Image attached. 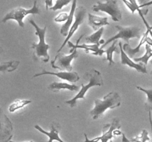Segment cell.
<instances>
[{"mask_svg":"<svg viewBox=\"0 0 152 142\" xmlns=\"http://www.w3.org/2000/svg\"><path fill=\"white\" fill-rule=\"evenodd\" d=\"M121 97L117 92H110L104 96L103 99H96L94 107L90 111V114L94 120L100 118L108 109L119 107L121 104Z\"/></svg>","mask_w":152,"mask_h":142,"instance_id":"obj_1","label":"cell"},{"mask_svg":"<svg viewBox=\"0 0 152 142\" xmlns=\"http://www.w3.org/2000/svg\"><path fill=\"white\" fill-rule=\"evenodd\" d=\"M29 22L32 26L34 27L36 30L35 34L38 36L39 39L37 44L34 43L31 46V48L34 50L33 57L35 60H42L44 62H48L50 59V56L48 52L50 48V45L46 44L45 42V33L47 30V27L45 26L43 28H41L32 19H30Z\"/></svg>","mask_w":152,"mask_h":142,"instance_id":"obj_2","label":"cell"},{"mask_svg":"<svg viewBox=\"0 0 152 142\" xmlns=\"http://www.w3.org/2000/svg\"><path fill=\"white\" fill-rule=\"evenodd\" d=\"M84 77L85 78H88V84L87 85L82 84V88L80 89L78 93L74 98L65 101V104L69 105L71 107H74L77 105V101L78 99H85V96L91 87H95V86H102L104 84L102 75L99 71L95 69H91L88 72H86Z\"/></svg>","mask_w":152,"mask_h":142,"instance_id":"obj_3","label":"cell"},{"mask_svg":"<svg viewBox=\"0 0 152 142\" xmlns=\"http://www.w3.org/2000/svg\"><path fill=\"white\" fill-rule=\"evenodd\" d=\"M115 28H117L118 33H117L116 35L113 36L112 37H111L110 38H108L106 41H105L103 44L102 45V47H100V49H103L104 47L106 45H108V44L111 42V41H114L117 40L118 38H122V39L124 40L125 41H126L127 44L129 43V40L131 38H140L141 37V30L140 28L137 26H130V27H123L120 26V25H116Z\"/></svg>","mask_w":152,"mask_h":142,"instance_id":"obj_4","label":"cell"},{"mask_svg":"<svg viewBox=\"0 0 152 142\" xmlns=\"http://www.w3.org/2000/svg\"><path fill=\"white\" fill-rule=\"evenodd\" d=\"M29 14H40V10L39 8V6L37 5V1H34V5L31 9H25L23 7H16L13 10H10L9 13H7L5 16H4L1 22L3 23H5L6 22L9 20H15L18 22L19 27L24 28L23 19L26 16Z\"/></svg>","mask_w":152,"mask_h":142,"instance_id":"obj_5","label":"cell"},{"mask_svg":"<svg viewBox=\"0 0 152 142\" xmlns=\"http://www.w3.org/2000/svg\"><path fill=\"white\" fill-rule=\"evenodd\" d=\"M92 10L94 12L102 11L107 13L114 22H118L122 19V13L117 0H106L105 3L98 1L96 4L93 6Z\"/></svg>","mask_w":152,"mask_h":142,"instance_id":"obj_6","label":"cell"},{"mask_svg":"<svg viewBox=\"0 0 152 142\" xmlns=\"http://www.w3.org/2000/svg\"><path fill=\"white\" fill-rule=\"evenodd\" d=\"M78 51L74 50L72 53L69 55H64L62 53H57L55 56L54 59L51 62L52 67L54 69H58L59 70H66L68 72L72 71L71 62L74 59L78 57Z\"/></svg>","mask_w":152,"mask_h":142,"instance_id":"obj_7","label":"cell"},{"mask_svg":"<svg viewBox=\"0 0 152 142\" xmlns=\"http://www.w3.org/2000/svg\"><path fill=\"white\" fill-rule=\"evenodd\" d=\"M86 13H87V11H86V7H84L83 6H79L77 9H76L75 12V21H74V24L71 25V28H70V30L68 31V36L65 38V41H63L62 44L61 45V47H59V50H57V53H60L61 50L64 48V47L65 46V44L69 41L70 38L73 36L74 33H76V31L78 30V28H80V25L83 23L85 20V18H86Z\"/></svg>","mask_w":152,"mask_h":142,"instance_id":"obj_8","label":"cell"},{"mask_svg":"<svg viewBox=\"0 0 152 142\" xmlns=\"http://www.w3.org/2000/svg\"><path fill=\"white\" fill-rule=\"evenodd\" d=\"M13 133L11 121L0 107V142H8L11 140Z\"/></svg>","mask_w":152,"mask_h":142,"instance_id":"obj_9","label":"cell"},{"mask_svg":"<svg viewBox=\"0 0 152 142\" xmlns=\"http://www.w3.org/2000/svg\"><path fill=\"white\" fill-rule=\"evenodd\" d=\"M54 75V76L58 77V78H61V79L66 80V81H69V82L74 83L78 81L80 79V77L79 75V74L77 72H50V71H47L46 70L43 69L42 71L41 72H39V73L35 74V75H33L34 78L35 77L40 76V75Z\"/></svg>","mask_w":152,"mask_h":142,"instance_id":"obj_10","label":"cell"},{"mask_svg":"<svg viewBox=\"0 0 152 142\" xmlns=\"http://www.w3.org/2000/svg\"><path fill=\"white\" fill-rule=\"evenodd\" d=\"M118 45L120 47V55H121V64L123 65H127V66L130 67L134 68V69L136 70L137 71L140 72H142V73H147V70L145 67V65L142 63H136V62H133V61L131 59V58H129L127 56L126 53L124 52L123 49V44H122L121 41L118 43Z\"/></svg>","mask_w":152,"mask_h":142,"instance_id":"obj_11","label":"cell"},{"mask_svg":"<svg viewBox=\"0 0 152 142\" xmlns=\"http://www.w3.org/2000/svg\"><path fill=\"white\" fill-rule=\"evenodd\" d=\"M84 35L81 36L80 38L77 40V42L76 44V45H74V44L71 42V41H68V44L69 45L70 47H71V52H73L74 50H77V48H83L86 50V53H89V52H91V53L95 56H101L102 55V53H105V50H102V49L99 48V44H83L82 45L79 44L80 39L83 38V36Z\"/></svg>","mask_w":152,"mask_h":142,"instance_id":"obj_12","label":"cell"},{"mask_svg":"<svg viewBox=\"0 0 152 142\" xmlns=\"http://www.w3.org/2000/svg\"><path fill=\"white\" fill-rule=\"evenodd\" d=\"M120 119L118 118H114L111 124H108L102 128V135L99 136L101 142H108L114 137L113 132L117 129L120 128Z\"/></svg>","mask_w":152,"mask_h":142,"instance_id":"obj_13","label":"cell"},{"mask_svg":"<svg viewBox=\"0 0 152 142\" xmlns=\"http://www.w3.org/2000/svg\"><path fill=\"white\" fill-rule=\"evenodd\" d=\"M34 127H35V129H37L38 131H39L40 133L46 135L49 138V140L48 142H53L54 141H56L58 142H65L59 138V130H60V125H59V123H52L51 125H50V130L49 132L43 130V129L39 125H36Z\"/></svg>","mask_w":152,"mask_h":142,"instance_id":"obj_14","label":"cell"},{"mask_svg":"<svg viewBox=\"0 0 152 142\" xmlns=\"http://www.w3.org/2000/svg\"><path fill=\"white\" fill-rule=\"evenodd\" d=\"M88 24L92 27L94 30L96 31L105 25H109L108 22V17H100V16H94L91 13H88Z\"/></svg>","mask_w":152,"mask_h":142,"instance_id":"obj_15","label":"cell"},{"mask_svg":"<svg viewBox=\"0 0 152 142\" xmlns=\"http://www.w3.org/2000/svg\"><path fill=\"white\" fill-rule=\"evenodd\" d=\"M77 0H72V6H71V11L70 13L68 14V17L67 21L65 22V23L62 26L60 30V33L63 36H67L68 33V31H69L70 27H71L72 25L73 20H74V15H75L76 12V6H77Z\"/></svg>","mask_w":152,"mask_h":142,"instance_id":"obj_16","label":"cell"},{"mask_svg":"<svg viewBox=\"0 0 152 142\" xmlns=\"http://www.w3.org/2000/svg\"><path fill=\"white\" fill-rule=\"evenodd\" d=\"M48 89L51 91L57 93L61 90H68L70 91H78L80 90V86L76 84H70L68 83L62 82H53L48 86Z\"/></svg>","mask_w":152,"mask_h":142,"instance_id":"obj_17","label":"cell"},{"mask_svg":"<svg viewBox=\"0 0 152 142\" xmlns=\"http://www.w3.org/2000/svg\"><path fill=\"white\" fill-rule=\"evenodd\" d=\"M148 34H149V32H148V31H146V32L145 33V34L142 36V39H141L140 44H138L137 47H135V48H132L130 46V44H127V43H126V44H125L123 46V50H124L125 53L127 54V56H129V58H133L135 54L140 53V47H142V45L144 44V43L146 42V39H147V37H148Z\"/></svg>","mask_w":152,"mask_h":142,"instance_id":"obj_18","label":"cell"},{"mask_svg":"<svg viewBox=\"0 0 152 142\" xmlns=\"http://www.w3.org/2000/svg\"><path fill=\"white\" fill-rule=\"evenodd\" d=\"M114 52L117 53L119 52L118 47H117V40L113 41L112 44L108 49L105 50V53H106L107 54L106 60L108 61V62H109V66H111L112 64H116V62L113 59V53Z\"/></svg>","mask_w":152,"mask_h":142,"instance_id":"obj_19","label":"cell"},{"mask_svg":"<svg viewBox=\"0 0 152 142\" xmlns=\"http://www.w3.org/2000/svg\"><path fill=\"white\" fill-rule=\"evenodd\" d=\"M19 64V62L16 60L9 61V62H4V63L0 64V72H13V71H14L15 70L17 69Z\"/></svg>","mask_w":152,"mask_h":142,"instance_id":"obj_20","label":"cell"},{"mask_svg":"<svg viewBox=\"0 0 152 142\" xmlns=\"http://www.w3.org/2000/svg\"><path fill=\"white\" fill-rule=\"evenodd\" d=\"M104 32V28H99V30L96 31L95 33H94L93 34H91L89 36L86 37V40L87 41L88 44H99V41H100V38L102 36V33Z\"/></svg>","mask_w":152,"mask_h":142,"instance_id":"obj_21","label":"cell"},{"mask_svg":"<svg viewBox=\"0 0 152 142\" xmlns=\"http://www.w3.org/2000/svg\"><path fill=\"white\" fill-rule=\"evenodd\" d=\"M32 102L31 100H28V99H22V100H16L13 103L9 106L8 110L10 112H14L15 111L18 110V109L23 108L26 105L29 104Z\"/></svg>","mask_w":152,"mask_h":142,"instance_id":"obj_22","label":"cell"},{"mask_svg":"<svg viewBox=\"0 0 152 142\" xmlns=\"http://www.w3.org/2000/svg\"><path fill=\"white\" fill-rule=\"evenodd\" d=\"M152 57V49L151 45L148 44H145V53L140 58H134V62H140L142 63L144 65H147L148 60Z\"/></svg>","mask_w":152,"mask_h":142,"instance_id":"obj_23","label":"cell"},{"mask_svg":"<svg viewBox=\"0 0 152 142\" xmlns=\"http://www.w3.org/2000/svg\"><path fill=\"white\" fill-rule=\"evenodd\" d=\"M137 89H138L140 91H142L145 93L147 96V100L146 102L145 103V106L148 109H152V89H145L142 88V87H140V86H137Z\"/></svg>","mask_w":152,"mask_h":142,"instance_id":"obj_24","label":"cell"},{"mask_svg":"<svg viewBox=\"0 0 152 142\" xmlns=\"http://www.w3.org/2000/svg\"><path fill=\"white\" fill-rule=\"evenodd\" d=\"M149 140L150 138L148 137V131L145 130H142V133H141V134L140 135L133 138L130 141L132 142H146Z\"/></svg>","mask_w":152,"mask_h":142,"instance_id":"obj_25","label":"cell"},{"mask_svg":"<svg viewBox=\"0 0 152 142\" xmlns=\"http://www.w3.org/2000/svg\"><path fill=\"white\" fill-rule=\"evenodd\" d=\"M71 1H72V0H56L54 5L50 7V10H53V11L61 10L64 6L69 4Z\"/></svg>","mask_w":152,"mask_h":142,"instance_id":"obj_26","label":"cell"},{"mask_svg":"<svg viewBox=\"0 0 152 142\" xmlns=\"http://www.w3.org/2000/svg\"><path fill=\"white\" fill-rule=\"evenodd\" d=\"M68 14L67 13H61L56 16L54 19V21L56 22H66L68 19Z\"/></svg>","mask_w":152,"mask_h":142,"instance_id":"obj_27","label":"cell"},{"mask_svg":"<svg viewBox=\"0 0 152 142\" xmlns=\"http://www.w3.org/2000/svg\"><path fill=\"white\" fill-rule=\"evenodd\" d=\"M123 1L125 3V4H126V5L127 6L129 9H130V10L132 11V13H134V12L136 11V9L134 7V6L132 5V4H131L129 1H127V0H123Z\"/></svg>","mask_w":152,"mask_h":142,"instance_id":"obj_28","label":"cell"},{"mask_svg":"<svg viewBox=\"0 0 152 142\" xmlns=\"http://www.w3.org/2000/svg\"><path fill=\"white\" fill-rule=\"evenodd\" d=\"M84 135H85V138H86V141H85L84 142H99V141H100L99 137H96V138H94V139L90 140V139L88 138V135H86V133H84Z\"/></svg>","mask_w":152,"mask_h":142,"instance_id":"obj_29","label":"cell"},{"mask_svg":"<svg viewBox=\"0 0 152 142\" xmlns=\"http://www.w3.org/2000/svg\"><path fill=\"white\" fill-rule=\"evenodd\" d=\"M122 142H132L125 134H122Z\"/></svg>","mask_w":152,"mask_h":142,"instance_id":"obj_30","label":"cell"},{"mask_svg":"<svg viewBox=\"0 0 152 142\" xmlns=\"http://www.w3.org/2000/svg\"><path fill=\"white\" fill-rule=\"evenodd\" d=\"M148 117H149V122H150V125H151V133H152V118H151V112L150 109H148ZM151 142H152V138H151Z\"/></svg>","mask_w":152,"mask_h":142,"instance_id":"obj_31","label":"cell"},{"mask_svg":"<svg viewBox=\"0 0 152 142\" xmlns=\"http://www.w3.org/2000/svg\"><path fill=\"white\" fill-rule=\"evenodd\" d=\"M150 0H137V3H139L140 4V5H142V4H145V3L148 2Z\"/></svg>","mask_w":152,"mask_h":142,"instance_id":"obj_32","label":"cell"},{"mask_svg":"<svg viewBox=\"0 0 152 142\" xmlns=\"http://www.w3.org/2000/svg\"><path fill=\"white\" fill-rule=\"evenodd\" d=\"M52 1H53V0H45L46 9L48 8L49 6H51L52 5Z\"/></svg>","mask_w":152,"mask_h":142,"instance_id":"obj_33","label":"cell"},{"mask_svg":"<svg viewBox=\"0 0 152 142\" xmlns=\"http://www.w3.org/2000/svg\"><path fill=\"white\" fill-rule=\"evenodd\" d=\"M113 135H122V133L120 131V130H118V129H117V130H114V132H113Z\"/></svg>","mask_w":152,"mask_h":142,"instance_id":"obj_34","label":"cell"},{"mask_svg":"<svg viewBox=\"0 0 152 142\" xmlns=\"http://www.w3.org/2000/svg\"><path fill=\"white\" fill-rule=\"evenodd\" d=\"M150 5H152V0H150L148 2L145 3V4H142V5H140V7L141 8V7H145V6H150Z\"/></svg>","mask_w":152,"mask_h":142,"instance_id":"obj_35","label":"cell"},{"mask_svg":"<svg viewBox=\"0 0 152 142\" xmlns=\"http://www.w3.org/2000/svg\"><path fill=\"white\" fill-rule=\"evenodd\" d=\"M8 142H15V141H13L10 140V141H9ZM26 142H34V141H26Z\"/></svg>","mask_w":152,"mask_h":142,"instance_id":"obj_36","label":"cell"},{"mask_svg":"<svg viewBox=\"0 0 152 142\" xmlns=\"http://www.w3.org/2000/svg\"><path fill=\"white\" fill-rule=\"evenodd\" d=\"M151 65H152V59L151 60ZM151 78H152V70H151Z\"/></svg>","mask_w":152,"mask_h":142,"instance_id":"obj_37","label":"cell"},{"mask_svg":"<svg viewBox=\"0 0 152 142\" xmlns=\"http://www.w3.org/2000/svg\"><path fill=\"white\" fill-rule=\"evenodd\" d=\"M0 48H1V47H0Z\"/></svg>","mask_w":152,"mask_h":142,"instance_id":"obj_38","label":"cell"}]
</instances>
